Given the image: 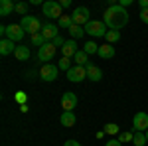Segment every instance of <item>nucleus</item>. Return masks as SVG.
<instances>
[{
	"mask_svg": "<svg viewBox=\"0 0 148 146\" xmlns=\"http://www.w3.org/2000/svg\"><path fill=\"white\" fill-rule=\"evenodd\" d=\"M59 6H61V8H69V6H71V2H69V0H61V2H59Z\"/></svg>",
	"mask_w": 148,
	"mask_h": 146,
	"instance_id": "nucleus-38",
	"label": "nucleus"
},
{
	"mask_svg": "<svg viewBox=\"0 0 148 146\" xmlns=\"http://www.w3.org/2000/svg\"><path fill=\"white\" fill-rule=\"evenodd\" d=\"M57 75H59V67L57 65H53V63H46L44 67L40 69V77L44 79V81H56Z\"/></svg>",
	"mask_w": 148,
	"mask_h": 146,
	"instance_id": "nucleus-8",
	"label": "nucleus"
},
{
	"mask_svg": "<svg viewBox=\"0 0 148 146\" xmlns=\"http://www.w3.org/2000/svg\"><path fill=\"white\" fill-rule=\"evenodd\" d=\"M87 53H85V51H83V49H81V51H77V53H75V57H73V59H75V65H81V67H87V65H89V61H87Z\"/></svg>",
	"mask_w": 148,
	"mask_h": 146,
	"instance_id": "nucleus-21",
	"label": "nucleus"
},
{
	"mask_svg": "<svg viewBox=\"0 0 148 146\" xmlns=\"http://www.w3.org/2000/svg\"><path fill=\"white\" fill-rule=\"evenodd\" d=\"M138 16H140V20H142L144 24H148V10H140Z\"/></svg>",
	"mask_w": 148,
	"mask_h": 146,
	"instance_id": "nucleus-34",
	"label": "nucleus"
},
{
	"mask_svg": "<svg viewBox=\"0 0 148 146\" xmlns=\"http://www.w3.org/2000/svg\"><path fill=\"white\" fill-rule=\"evenodd\" d=\"M83 34H85V28H83V26H77V24H73V26L69 28V36H71V40H79Z\"/></svg>",
	"mask_w": 148,
	"mask_h": 146,
	"instance_id": "nucleus-20",
	"label": "nucleus"
},
{
	"mask_svg": "<svg viewBox=\"0 0 148 146\" xmlns=\"http://www.w3.org/2000/svg\"><path fill=\"white\" fill-rule=\"evenodd\" d=\"M105 132H107V134H119V126L114 123H109L105 126Z\"/></svg>",
	"mask_w": 148,
	"mask_h": 146,
	"instance_id": "nucleus-30",
	"label": "nucleus"
},
{
	"mask_svg": "<svg viewBox=\"0 0 148 146\" xmlns=\"http://www.w3.org/2000/svg\"><path fill=\"white\" fill-rule=\"evenodd\" d=\"M30 44L34 45V47H38V49H40L42 45L46 44V38H44V36H42V34H34V36H32V38H30Z\"/></svg>",
	"mask_w": 148,
	"mask_h": 146,
	"instance_id": "nucleus-23",
	"label": "nucleus"
},
{
	"mask_svg": "<svg viewBox=\"0 0 148 146\" xmlns=\"http://www.w3.org/2000/svg\"><path fill=\"white\" fill-rule=\"evenodd\" d=\"M51 44L56 45V47H59V49H61V47L65 45V40H63L61 36H57V38H56V40H53V42H51Z\"/></svg>",
	"mask_w": 148,
	"mask_h": 146,
	"instance_id": "nucleus-31",
	"label": "nucleus"
},
{
	"mask_svg": "<svg viewBox=\"0 0 148 146\" xmlns=\"http://www.w3.org/2000/svg\"><path fill=\"white\" fill-rule=\"evenodd\" d=\"M14 57H16L18 61H28V59H30V47H28V45H18L16 51H14Z\"/></svg>",
	"mask_w": 148,
	"mask_h": 146,
	"instance_id": "nucleus-18",
	"label": "nucleus"
},
{
	"mask_svg": "<svg viewBox=\"0 0 148 146\" xmlns=\"http://www.w3.org/2000/svg\"><path fill=\"white\" fill-rule=\"evenodd\" d=\"M85 34L93 36V38H105L107 36V26L105 22H99V20H91V22L85 26Z\"/></svg>",
	"mask_w": 148,
	"mask_h": 146,
	"instance_id": "nucleus-5",
	"label": "nucleus"
},
{
	"mask_svg": "<svg viewBox=\"0 0 148 146\" xmlns=\"http://www.w3.org/2000/svg\"><path fill=\"white\" fill-rule=\"evenodd\" d=\"M79 49H77V44H75V40H67L65 45L61 47V57H75Z\"/></svg>",
	"mask_w": 148,
	"mask_h": 146,
	"instance_id": "nucleus-14",
	"label": "nucleus"
},
{
	"mask_svg": "<svg viewBox=\"0 0 148 146\" xmlns=\"http://www.w3.org/2000/svg\"><path fill=\"white\" fill-rule=\"evenodd\" d=\"M63 146H81V142H77V140H67Z\"/></svg>",
	"mask_w": 148,
	"mask_h": 146,
	"instance_id": "nucleus-37",
	"label": "nucleus"
},
{
	"mask_svg": "<svg viewBox=\"0 0 148 146\" xmlns=\"http://www.w3.org/2000/svg\"><path fill=\"white\" fill-rule=\"evenodd\" d=\"M105 146H123V142H119V138H111L105 142Z\"/></svg>",
	"mask_w": 148,
	"mask_h": 146,
	"instance_id": "nucleus-32",
	"label": "nucleus"
},
{
	"mask_svg": "<svg viewBox=\"0 0 148 146\" xmlns=\"http://www.w3.org/2000/svg\"><path fill=\"white\" fill-rule=\"evenodd\" d=\"M67 79L71 83H81L87 79V67H81V65H73L67 71Z\"/></svg>",
	"mask_w": 148,
	"mask_h": 146,
	"instance_id": "nucleus-7",
	"label": "nucleus"
},
{
	"mask_svg": "<svg viewBox=\"0 0 148 146\" xmlns=\"http://www.w3.org/2000/svg\"><path fill=\"white\" fill-rule=\"evenodd\" d=\"M103 22H105L107 28H111V30H121L123 26L128 24V12H126V8L119 6V4L109 6V8L105 10Z\"/></svg>",
	"mask_w": 148,
	"mask_h": 146,
	"instance_id": "nucleus-1",
	"label": "nucleus"
},
{
	"mask_svg": "<svg viewBox=\"0 0 148 146\" xmlns=\"http://www.w3.org/2000/svg\"><path fill=\"white\" fill-rule=\"evenodd\" d=\"M42 36L46 38V42H53L59 36V26H56V24H51V22H46L44 28H42Z\"/></svg>",
	"mask_w": 148,
	"mask_h": 146,
	"instance_id": "nucleus-12",
	"label": "nucleus"
},
{
	"mask_svg": "<svg viewBox=\"0 0 148 146\" xmlns=\"http://www.w3.org/2000/svg\"><path fill=\"white\" fill-rule=\"evenodd\" d=\"M105 40H107V44H116V42H119V40H121V32H119V30H109V32H107V36H105Z\"/></svg>",
	"mask_w": 148,
	"mask_h": 146,
	"instance_id": "nucleus-22",
	"label": "nucleus"
},
{
	"mask_svg": "<svg viewBox=\"0 0 148 146\" xmlns=\"http://www.w3.org/2000/svg\"><path fill=\"white\" fill-rule=\"evenodd\" d=\"M16 101L18 103H26V93H24V91H18V93H16Z\"/></svg>",
	"mask_w": 148,
	"mask_h": 146,
	"instance_id": "nucleus-33",
	"label": "nucleus"
},
{
	"mask_svg": "<svg viewBox=\"0 0 148 146\" xmlns=\"http://www.w3.org/2000/svg\"><path fill=\"white\" fill-rule=\"evenodd\" d=\"M16 47L18 45H14V42H10L8 38H2V42H0V53L2 56H10L16 51Z\"/></svg>",
	"mask_w": 148,
	"mask_h": 146,
	"instance_id": "nucleus-15",
	"label": "nucleus"
},
{
	"mask_svg": "<svg viewBox=\"0 0 148 146\" xmlns=\"http://www.w3.org/2000/svg\"><path fill=\"white\" fill-rule=\"evenodd\" d=\"M53 57H56V45L51 44V42H46V44L38 49V59L44 61V65H46L47 61H51Z\"/></svg>",
	"mask_w": 148,
	"mask_h": 146,
	"instance_id": "nucleus-6",
	"label": "nucleus"
},
{
	"mask_svg": "<svg viewBox=\"0 0 148 146\" xmlns=\"http://www.w3.org/2000/svg\"><path fill=\"white\" fill-rule=\"evenodd\" d=\"M138 6L140 10H148V0H138Z\"/></svg>",
	"mask_w": 148,
	"mask_h": 146,
	"instance_id": "nucleus-35",
	"label": "nucleus"
},
{
	"mask_svg": "<svg viewBox=\"0 0 148 146\" xmlns=\"http://www.w3.org/2000/svg\"><path fill=\"white\" fill-rule=\"evenodd\" d=\"M75 107H77V95L71 91L63 93L61 95V109L63 111H75Z\"/></svg>",
	"mask_w": 148,
	"mask_h": 146,
	"instance_id": "nucleus-11",
	"label": "nucleus"
},
{
	"mask_svg": "<svg viewBox=\"0 0 148 146\" xmlns=\"http://www.w3.org/2000/svg\"><path fill=\"white\" fill-rule=\"evenodd\" d=\"M42 10H44V16H47L49 20H59L63 14H61V6H59V2H53V0H47L42 4Z\"/></svg>",
	"mask_w": 148,
	"mask_h": 146,
	"instance_id": "nucleus-3",
	"label": "nucleus"
},
{
	"mask_svg": "<svg viewBox=\"0 0 148 146\" xmlns=\"http://www.w3.org/2000/svg\"><path fill=\"white\" fill-rule=\"evenodd\" d=\"M99 57H103V59H111V57H114V47L111 44H103L99 45Z\"/></svg>",
	"mask_w": 148,
	"mask_h": 146,
	"instance_id": "nucleus-17",
	"label": "nucleus"
},
{
	"mask_svg": "<svg viewBox=\"0 0 148 146\" xmlns=\"http://www.w3.org/2000/svg\"><path fill=\"white\" fill-rule=\"evenodd\" d=\"M71 26H73V18H71V16H61V18H59V28H71Z\"/></svg>",
	"mask_w": 148,
	"mask_h": 146,
	"instance_id": "nucleus-26",
	"label": "nucleus"
},
{
	"mask_svg": "<svg viewBox=\"0 0 148 146\" xmlns=\"http://www.w3.org/2000/svg\"><path fill=\"white\" fill-rule=\"evenodd\" d=\"M144 134H146V140H148V130H146V132H144Z\"/></svg>",
	"mask_w": 148,
	"mask_h": 146,
	"instance_id": "nucleus-39",
	"label": "nucleus"
},
{
	"mask_svg": "<svg viewBox=\"0 0 148 146\" xmlns=\"http://www.w3.org/2000/svg\"><path fill=\"white\" fill-rule=\"evenodd\" d=\"M83 51H85L87 56H91V53H97V51H99V45L95 44V42H91V40H89L87 44L83 45Z\"/></svg>",
	"mask_w": 148,
	"mask_h": 146,
	"instance_id": "nucleus-25",
	"label": "nucleus"
},
{
	"mask_svg": "<svg viewBox=\"0 0 148 146\" xmlns=\"http://www.w3.org/2000/svg\"><path fill=\"white\" fill-rule=\"evenodd\" d=\"M148 140H146V134L144 132H134V138H132V144L134 146H144Z\"/></svg>",
	"mask_w": 148,
	"mask_h": 146,
	"instance_id": "nucleus-24",
	"label": "nucleus"
},
{
	"mask_svg": "<svg viewBox=\"0 0 148 146\" xmlns=\"http://www.w3.org/2000/svg\"><path fill=\"white\" fill-rule=\"evenodd\" d=\"M12 12H16V4H12V0H0V16H8Z\"/></svg>",
	"mask_w": 148,
	"mask_h": 146,
	"instance_id": "nucleus-19",
	"label": "nucleus"
},
{
	"mask_svg": "<svg viewBox=\"0 0 148 146\" xmlns=\"http://www.w3.org/2000/svg\"><path fill=\"white\" fill-rule=\"evenodd\" d=\"M71 67H73V65H71V59H69V57H61V59H59V69H61V71H69Z\"/></svg>",
	"mask_w": 148,
	"mask_h": 146,
	"instance_id": "nucleus-27",
	"label": "nucleus"
},
{
	"mask_svg": "<svg viewBox=\"0 0 148 146\" xmlns=\"http://www.w3.org/2000/svg\"><path fill=\"white\" fill-rule=\"evenodd\" d=\"M16 12L20 14V16H28V4L26 2H20V4H16Z\"/></svg>",
	"mask_w": 148,
	"mask_h": 146,
	"instance_id": "nucleus-29",
	"label": "nucleus"
},
{
	"mask_svg": "<svg viewBox=\"0 0 148 146\" xmlns=\"http://www.w3.org/2000/svg\"><path fill=\"white\" fill-rule=\"evenodd\" d=\"M59 123H61V126H67V128L75 126V123H77L75 112H73V111H63V112H61V117H59Z\"/></svg>",
	"mask_w": 148,
	"mask_h": 146,
	"instance_id": "nucleus-13",
	"label": "nucleus"
},
{
	"mask_svg": "<svg viewBox=\"0 0 148 146\" xmlns=\"http://www.w3.org/2000/svg\"><path fill=\"white\" fill-rule=\"evenodd\" d=\"M71 18H73V24H77V26H87V24L91 22V12L87 6H77L73 14H71Z\"/></svg>",
	"mask_w": 148,
	"mask_h": 146,
	"instance_id": "nucleus-4",
	"label": "nucleus"
},
{
	"mask_svg": "<svg viewBox=\"0 0 148 146\" xmlns=\"http://www.w3.org/2000/svg\"><path fill=\"white\" fill-rule=\"evenodd\" d=\"M20 26L24 28V32H28L30 36L34 34H42V28H44V24H42V20L40 18H36V16H24L22 20H20Z\"/></svg>",
	"mask_w": 148,
	"mask_h": 146,
	"instance_id": "nucleus-2",
	"label": "nucleus"
},
{
	"mask_svg": "<svg viewBox=\"0 0 148 146\" xmlns=\"http://www.w3.org/2000/svg\"><path fill=\"white\" fill-rule=\"evenodd\" d=\"M130 4H132V0H119V6H123V8L130 6Z\"/></svg>",
	"mask_w": 148,
	"mask_h": 146,
	"instance_id": "nucleus-36",
	"label": "nucleus"
},
{
	"mask_svg": "<svg viewBox=\"0 0 148 146\" xmlns=\"http://www.w3.org/2000/svg\"><path fill=\"white\" fill-rule=\"evenodd\" d=\"M134 134L132 132H119V142H132Z\"/></svg>",
	"mask_w": 148,
	"mask_h": 146,
	"instance_id": "nucleus-28",
	"label": "nucleus"
},
{
	"mask_svg": "<svg viewBox=\"0 0 148 146\" xmlns=\"http://www.w3.org/2000/svg\"><path fill=\"white\" fill-rule=\"evenodd\" d=\"M87 79H91V81H101L103 79V71L101 67H97V65H87Z\"/></svg>",
	"mask_w": 148,
	"mask_h": 146,
	"instance_id": "nucleus-16",
	"label": "nucleus"
},
{
	"mask_svg": "<svg viewBox=\"0 0 148 146\" xmlns=\"http://www.w3.org/2000/svg\"><path fill=\"white\" fill-rule=\"evenodd\" d=\"M132 128L136 132H146L148 130V112H136L134 119H132Z\"/></svg>",
	"mask_w": 148,
	"mask_h": 146,
	"instance_id": "nucleus-9",
	"label": "nucleus"
},
{
	"mask_svg": "<svg viewBox=\"0 0 148 146\" xmlns=\"http://www.w3.org/2000/svg\"><path fill=\"white\" fill-rule=\"evenodd\" d=\"M24 34H26V32H24V28L20 24H10V26L6 28V38H8L10 42H14V44L20 42L24 38Z\"/></svg>",
	"mask_w": 148,
	"mask_h": 146,
	"instance_id": "nucleus-10",
	"label": "nucleus"
}]
</instances>
